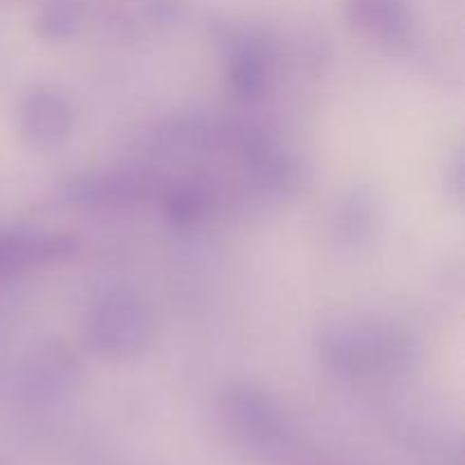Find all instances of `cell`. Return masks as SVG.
I'll return each mask as SVG.
<instances>
[{"label":"cell","instance_id":"6da1fadb","mask_svg":"<svg viewBox=\"0 0 465 465\" xmlns=\"http://www.w3.org/2000/svg\"><path fill=\"white\" fill-rule=\"evenodd\" d=\"M318 359L336 375H407L422 361V345L393 318L339 313L322 322L313 339Z\"/></svg>","mask_w":465,"mask_h":465},{"label":"cell","instance_id":"7a4b0ae2","mask_svg":"<svg viewBox=\"0 0 465 465\" xmlns=\"http://www.w3.org/2000/svg\"><path fill=\"white\" fill-rule=\"evenodd\" d=\"M154 334L150 304L132 289H107L91 304L84 322L86 345L104 359H132L145 352Z\"/></svg>","mask_w":465,"mask_h":465},{"label":"cell","instance_id":"3957f363","mask_svg":"<svg viewBox=\"0 0 465 465\" xmlns=\"http://www.w3.org/2000/svg\"><path fill=\"white\" fill-rule=\"evenodd\" d=\"M275 41L263 30L239 27L223 36L225 82L241 103H259L268 94L275 75Z\"/></svg>","mask_w":465,"mask_h":465},{"label":"cell","instance_id":"277c9868","mask_svg":"<svg viewBox=\"0 0 465 465\" xmlns=\"http://www.w3.org/2000/svg\"><path fill=\"white\" fill-rule=\"evenodd\" d=\"M153 195V182L141 173H80L64 180L57 198L80 212H114L141 204Z\"/></svg>","mask_w":465,"mask_h":465},{"label":"cell","instance_id":"5b68a950","mask_svg":"<svg viewBox=\"0 0 465 465\" xmlns=\"http://www.w3.org/2000/svg\"><path fill=\"white\" fill-rule=\"evenodd\" d=\"M18 134L36 150L59 148L73 132V104L62 89L50 84L30 86L18 100Z\"/></svg>","mask_w":465,"mask_h":465},{"label":"cell","instance_id":"8992f818","mask_svg":"<svg viewBox=\"0 0 465 465\" xmlns=\"http://www.w3.org/2000/svg\"><path fill=\"white\" fill-rule=\"evenodd\" d=\"M343 16L350 30L393 53H404L416 39L411 0H345Z\"/></svg>","mask_w":465,"mask_h":465},{"label":"cell","instance_id":"52a82bcc","mask_svg":"<svg viewBox=\"0 0 465 465\" xmlns=\"http://www.w3.org/2000/svg\"><path fill=\"white\" fill-rule=\"evenodd\" d=\"M80 241L73 234H50L32 230H0V280L44 263L73 257Z\"/></svg>","mask_w":465,"mask_h":465},{"label":"cell","instance_id":"ba28073f","mask_svg":"<svg viewBox=\"0 0 465 465\" xmlns=\"http://www.w3.org/2000/svg\"><path fill=\"white\" fill-rule=\"evenodd\" d=\"M248 166L257 189L263 193L277 195V198L298 195L300 191L307 189L309 180H312V171L302 159L271 148V145H263L262 141L250 145Z\"/></svg>","mask_w":465,"mask_h":465},{"label":"cell","instance_id":"9c48e42d","mask_svg":"<svg viewBox=\"0 0 465 465\" xmlns=\"http://www.w3.org/2000/svg\"><path fill=\"white\" fill-rule=\"evenodd\" d=\"M162 207L173 230H198L212 213L213 193L204 182L180 180L163 191Z\"/></svg>","mask_w":465,"mask_h":465},{"label":"cell","instance_id":"30bf717a","mask_svg":"<svg viewBox=\"0 0 465 465\" xmlns=\"http://www.w3.org/2000/svg\"><path fill=\"white\" fill-rule=\"evenodd\" d=\"M380 223V207L368 189H354L339 203L334 216V230L341 243L361 248L375 236Z\"/></svg>","mask_w":465,"mask_h":465},{"label":"cell","instance_id":"8fae6325","mask_svg":"<svg viewBox=\"0 0 465 465\" xmlns=\"http://www.w3.org/2000/svg\"><path fill=\"white\" fill-rule=\"evenodd\" d=\"M84 25V9L77 0H50L36 16V35L45 41L73 39Z\"/></svg>","mask_w":465,"mask_h":465},{"label":"cell","instance_id":"7c38bea8","mask_svg":"<svg viewBox=\"0 0 465 465\" xmlns=\"http://www.w3.org/2000/svg\"><path fill=\"white\" fill-rule=\"evenodd\" d=\"M32 381L39 384L41 393H54V391L68 386L77 377V361L62 345H50L39 352V357L30 363Z\"/></svg>","mask_w":465,"mask_h":465},{"label":"cell","instance_id":"4fadbf2b","mask_svg":"<svg viewBox=\"0 0 465 465\" xmlns=\"http://www.w3.org/2000/svg\"><path fill=\"white\" fill-rule=\"evenodd\" d=\"M448 173L452 177H445V189L450 191V195H454L457 200H463V189H465V180H463V154L457 153V157L448 163Z\"/></svg>","mask_w":465,"mask_h":465}]
</instances>
